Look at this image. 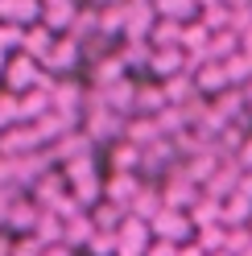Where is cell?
<instances>
[{"instance_id": "1", "label": "cell", "mask_w": 252, "mask_h": 256, "mask_svg": "<svg viewBox=\"0 0 252 256\" xmlns=\"http://www.w3.org/2000/svg\"><path fill=\"white\" fill-rule=\"evenodd\" d=\"M62 178H66L70 198H74L78 206H87V211L104 198V178H100V170H96V157H83V162L62 166Z\"/></svg>"}, {"instance_id": "2", "label": "cell", "mask_w": 252, "mask_h": 256, "mask_svg": "<svg viewBox=\"0 0 252 256\" xmlns=\"http://www.w3.org/2000/svg\"><path fill=\"white\" fill-rule=\"evenodd\" d=\"M38 78H42V62H38V58H29V54H8V62H4V91L25 95V91L38 87Z\"/></svg>"}, {"instance_id": "3", "label": "cell", "mask_w": 252, "mask_h": 256, "mask_svg": "<svg viewBox=\"0 0 252 256\" xmlns=\"http://www.w3.org/2000/svg\"><path fill=\"white\" fill-rule=\"evenodd\" d=\"M153 240H170V244H190L194 240V228H190V215L186 211H174V206H162L153 215Z\"/></svg>"}, {"instance_id": "4", "label": "cell", "mask_w": 252, "mask_h": 256, "mask_svg": "<svg viewBox=\"0 0 252 256\" xmlns=\"http://www.w3.org/2000/svg\"><path fill=\"white\" fill-rule=\"evenodd\" d=\"M46 153H50L54 166H70V162H83V157H96V140H91L83 128H74V132L58 136L54 145H46Z\"/></svg>"}, {"instance_id": "5", "label": "cell", "mask_w": 252, "mask_h": 256, "mask_svg": "<svg viewBox=\"0 0 252 256\" xmlns=\"http://www.w3.org/2000/svg\"><path fill=\"white\" fill-rule=\"evenodd\" d=\"M78 58H83V42H74L70 34H62V38H54L50 54L42 58V70H50V74H58V78H66V74L78 66Z\"/></svg>"}, {"instance_id": "6", "label": "cell", "mask_w": 252, "mask_h": 256, "mask_svg": "<svg viewBox=\"0 0 252 256\" xmlns=\"http://www.w3.org/2000/svg\"><path fill=\"white\" fill-rule=\"evenodd\" d=\"M198 198H202V186L190 182L182 170H174V174H170V182L162 186V202H166V206H174V211H190Z\"/></svg>"}, {"instance_id": "7", "label": "cell", "mask_w": 252, "mask_h": 256, "mask_svg": "<svg viewBox=\"0 0 252 256\" xmlns=\"http://www.w3.org/2000/svg\"><path fill=\"white\" fill-rule=\"evenodd\" d=\"M38 149H46V140L38 136L34 124H17L8 132H0V157H29Z\"/></svg>"}, {"instance_id": "8", "label": "cell", "mask_w": 252, "mask_h": 256, "mask_svg": "<svg viewBox=\"0 0 252 256\" xmlns=\"http://www.w3.org/2000/svg\"><path fill=\"white\" fill-rule=\"evenodd\" d=\"M140 186H145V178H140V174H108V178H104V198L128 211L132 198L140 194Z\"/></svg>"}, {"instance_id": "9", "label": "cell", "mask_w": 252, "mask_h": 256, "mask_svg": "<svg viewBox=\"0 0 252 256\" xmlns=\"http://www.w3.org/2000/svg\"><path fill=\"white\" fill-rule=\"evenodd\" d=\"M38 219H42V206L34 202V198H12V206H8V223H4V232L8 236H34V228H38Z\"/></svg>"}, {"instance_id": "10", "label": "cell", "mask_w": 252, "mask_h": 256, "mask_svg": "<svg viewBox=\"0 0 252 256\" xmlns=\"http://www.w3.org/2000/svg\"><path fill=\"white\" fill-rule=\"evenodd\" d=\"M74 17H78V0H50V4H42V25L58 38L74 29Z\"/></svg>"}, {"instance_id": "11", "label": "cell", "mask_w": 252, "mask_h": 256, "mask_svg": "<svg viewBox=\"0 0 252 256\" xmlns=\"http://www.w3.org/2000/svg\"><path fill=\"white\" fill-rule=\"evenodd\" d=\"M186 70V50L182 46H166V50H153L149 58V74L157 78V83H166V78H174Z\"/></svg>"}, {"instance_id": "12", "label": "cell", "mask_w": 252, "mask_h": 256, "mask_svg": "<svg viewBox=\"0 0 252 256\" xmlns=\"http://www.w3.org/2000/svg\"><path fill=\"white\" fill-rule=\"evenodd\" d=\"M157 25V8L153 4H128V21H124V42H149Z\"/></svg>"}, {"instance_id": "13", "label": "cell", "mask_w": 252, "mask_h": 256, "mask_svg": "<svg viewBox=\"0 0 252 256\" xmlns=\"http://www.w3.org/2000/svg\"><path fill=\"white\" fill-rule=\"evenodd\" d=\"M162 91H166V104H170V108H190L194 100H202L198 87H194V74H190V70H182V74H174V78H166Z\"/></svg>"}, {"instance_id": "14", "label": "cell", "mask_w": 252, "mask_h": 256, "mask_svg": "<svg viewBox=\"0 0 252 256\" xmlns=\"http://www.w3.org/2000/svg\"><path fill=\"white\" fill-rule=\"evenodd\" d=\"M124 21H128V0H112V4L96 8V25L104 38H116V34L124 38Z\"/></svg>"}, {"instance_id": "15", "label": "cell", "mask_w": 252, "mask_h": 256, "mask_svg": "<svg viewBox=\"0 0 252 256\" xmlns=\"http://www.w3.org/2000/svg\"><path fill=\"white\" fill-rule=\"evenodd\" d=\"M194 87H198L202 100H215V95H224L232 83H228V74H224V66H219V62H207V66L194 70Z\"/></svg>"}, {"instance_id": "16", "label": "cell", "mask_w": 252, "mask_h": 256, "mask_svg": "<svg viewBox=\"0 0 252 256\" xmlns=\"http://www.w3.org/2000/svg\"><path fill=\"white\" fill-rule=\"evenodd\" d=\"M54 38H58V34H50L42 21H38V25H25V29H21V54H29V58H38V62H42L46 54H50Z\"/></svg>"}, {"instance_id": "17", "label": "cell", "mask_w": 252, "mask_h": 256, "mask_svg": "<svg viewBox=\"0 0 252 256\" xmlns=\"http://www.w3.org/2000/svg\"><path fill=\"white\" fill-rule=\"evenodd\" d=\"M83 100H87V91L78 87L70 74L58 78L54 91H50V108H58V112H78V108H83Z\"/></svg>"}, {"instance_id": "18", "label": "cell", "mask_w": 252, "mask_h": 256, "mask_svg": "<svg viewBox=\"0 0 252 256\" xmlns=\"http://www.w3.org/2000/svg\"><path fill=\"white\" fill-rule=\"evenodd\" d=\"M140 162H145V153H140V145H132V140H112V174H140Z\"/></svg>"}, {"instance_id": "19", "label": "cell", "mask_w": 252, "mask_h": 256, "mask_svg": "<svg viewBox=\"0 0 252 256\" xmlns=\"http://www.w3.org/2000/svg\"><path fill=\"white\" fill-rule=\"evenodd\" d=\"M87 215H91V223H96V232H108V236H116V232H120V223L128 219V211H124V206L108 202V198H100Z\"/></svg>"}, {"instance_id": "20", "label": "cell", "mask_w": 252, "mask_h": 256, "mask_svg": "<svg viewBox=\"0 0 252 256\" xmlns=\"http://www.w3.org/2000/svg\"><path fill=\"white\" fill-rule=\"evenodd\" d=\"M170 104H166V91L162 83H136V112L132 116H162Z\"/></svg>"}, {"instance_id": "21", "label": "cell", "mask_w": 252, "mask_h": 256, "mask_svg": "<svg viewBox=\"0 0 252 256\" xmlns=\"http://www.w3.org/2000/svg\"><path fill=\"white\" fill-rule=\"evenodd\" d=\"M186 215H190V228H194V232H202V228H219V223H224V202H215V198L202 194Z\"/></svg>"}, {"instance_id": "22", "label": "cell", "mask_w": 252, "mask_h": 256, "mask_svg": "<svg viewBox=\"0 0 252 256\" xmlns=\"http://www.w3.org/2000/svg\"><path fill=\"white\" fill-rule=\"evenodd\" d=\"M162 186H153V182H145L140 186V194L132 198V206H128V215H136V219H145V223H153V215L162 211Z\"/></svg>"}, {"instance_id": "23", "label": "cell", "mask_w": 252, "mask_h": 256, "mask_svg": "<svg viewBox=\"0 0 252 256\" xmlns=\"http://www.w3.org/2000/svg\"><path fill=\"white\" fill-rule=\"evenodd\" d=\"M157 136H162V132H157V120L153 116H128V120H124V140H132V145L145 149V145H153Z\"/></svg>"}, {"instance_id": "24", "label": "cell", "mask_w": 252, "mask_h": 256, "mask_svg": "<svg viewBox=\"0 0 252 256\" xmlns=\"http://www.w3.org/2000/svg\"><path fill=\"white\" fill-rule=\"evenodd\" d=\"M252 223V198L236 190L232 198H224V228H248Z\"/></svg>"}, {"instance_id": "25", "label": "cell", "mask_w": 252, "mask_h": 256, "mask_svg": "<svg viewBox=\"0 0 252 256\" xmlns=\"http://www.w3.org/2000/svg\"><path fill=\"white\" fill-rule=\"evenodd\" d=\"M116 54H120V62H124V70L132 74V70H149L153 46H149V42H124V46H120Z\"/></svg>"}, {"instance_id": "26", "label": "cell", "mask_w": 252, "mask_h": 256, "mask_svg": "<svg viewBox=\"0 0 252 256\" xmlns=\"http://www.w3.org/2000/svg\"><path fill=\"white\" fill-rule=\"evenodd\" d=\"M157 17H170V21H194L198 17V0H153Z\"/></svg>"}, {"instance_id": "27", "label": "cell", "mask_w": 252, "mask_h": 256, "mask_svg": "<svg viewBox=\"0 0 252 256\" xmlns=\"http://www.w3.org/2000/svg\"><path fill=\"white\" fill-rule=\"evenodd\" d=\"M153 50H166V46H182V21H170V17H157L153 34H149Z\"/></svg>"}, {"instance_id": "28", "label": "cell", "mask_w": 252, "mask_h": 256, "mask_svg": "<svg viewBox=\"0 0 252 256\" xmlns=\"http://www.w3.org/2000/svg\"><path fill=\"white\" fill-rule=\"evenodd\" d=\"M91 236H96V223H91V215L83 211L78 219L66 223V236H62V244H66V248H87V244H91Z\"/></svg>"}, {"instance_id": "29", "label": "cell", "mask_w": 252, "mask_h": 256, "mask_svg": "<svg viewBox=\"0 0 252 256\" xmlns=\"http://www.w3.org/2000/svg\"><path fill=\"white\" fill-rule=\"evenodd\" d=\"M219 66H224V74H228V83H232V87L252 83V58H248L244 50H236L228 62H219Z\"/></svg>"}, {"instance_id": "30", "label": "cell", "mask_w": 252, "mask_h": 256, "mask_svg": "<svg viewBox=\"0 0 252 256\" xmlns=\"http://www.w3.org/2000/svg\"><path fill=\"white\" fill-rule=\"evenodd\" d=\"M46 112H50V95H46V91H25L21 95V124H34L38 116H46Z\"/></svg>"}, {"instance_id": "31", "label": "cell", "mask_w": 252, "mask_h": 256, "mask_svg": "<svg viewBox=\"0 0 252 256\" xmlns=\"http://www.w3.org/2000/svg\"><path fill=\"white\" fill-rule=\"evenodd\" d=\"M34 236L42 240V244H62V236H66V223H62L54 211H42V219H38Z\"/></svg>"}, {"instance_id": "32", "label": "cell", "mask_w": 252, "mask_h": 256, "mask_svg": "<svg viewBox=\"0 0 252 256\" xmlns=\"http://www.w3.org/2000/svg\"><path fill=\"white\" fill-rule=\"evenodd\" d=\"M21 124V95L12 91H0V132H8V128Z\"/></svg>"}, {"instance_id": "33", "label": "cell", "mask_w": 252, "mask_h": 256, "mask_svg": "<svg viewBox=\"0 0 252 256\" xmlns=\"http://www.w3.org/2000/svg\"><path fill=\"white\" fill-rule=\"evenodd\" d=\"M194 244L202 248V252H224L228 248V228H224V223H219V228H202V232H194Z\"/></svg>"}, {"instance_id": "34", "label": "cell", "mask_w": 252, "mask_h": 256, "mask_svg": "<svg viewBox=\"0 0 252 256\" xmlns=\"http://www.w3.org/2000/svg\"><path fill=\"white\" fill-rule=\"evenodd\" d=\"M198 21L211 29V34H224V29L232 25V8L228 4H211V8H198Z\"/></svg>"}, {"instance_id": "35", "label": "cell", "mask_w": 252, "mask_h": 256, "mask_svg": "<svg viewBox=\"0 0 252 256\" xmlns=\"http://www.w3.org/2000/svg\"><path fill=\"white\" fill-rule=\"evenodd\" d=\"M236 50H240V38H236L232 29H224V34L211 38V62H228Z\"/></svg>"}, {"instance_id": "36", "label": "cell", "mask_w": 252, "mask_h": 256, "mask_svg": "<svg viewBox=\"0 0 252 256\" xmlns=\"http://www.w3.org/2000/svg\"><path fill=\"white\" fill-rule=\"evenodd\" d=\"M116 252H120V240L108 236V232H96L87 244V256H116Z\"/></svg>"}, {"instance_id": "37", "label": "cell", "mask_w": 252, "mask_h": 256, "mask_svg": "<svg viewBox=\"0 0 252 256\" xmlns=\"http://www.w3.org/2000/svg\"><path fill=\"white\" fill-rule=\"evenodd\" d=\"M46 244L38 236H12V256H42Z\"/></svg>"}, {"instance_id": "38", "label": "cell", "mask_w": 252, "mask_h": 256, "mask_svg": "<svg viewBox=\"0 0 252 256\" xmlns=\"http://www.w3.org/2000/svg\"><path fill=\"white\" fill-rule=\"evenodd\" d=\"M145 256H178V244H170V240H153L145 248Z\"/></svg>"}, {"instance_id": "39", "label": "cell", "mask_w": 252, "mask_h": 256, "mask_svg": "<svg viewBox=\"0 0 252 256\" xmlns=\"http://www.w3.org/2000/svg\"><path fill=\"white\" fill-rule=\"evenodd\" d=\"M236 162H240V170H252V132L244 136V145H240V153H236Z\"/></svg>"}, {"instance_id": "40", "label": "cell", "mask_w": 252, "mask_h": 256, "mask_svg": "<svg viewBox=\"0 0 252 256\" xmlns=\"http://www.w3.org/2000/svg\"><path fill=\"white\" fill-rule=\"evenodd\" d=\"M42 256H74V248H66V244H46Z\"/></svg>"}, {"instance_id": "41", "label": "cell", "mask_w": 252, "mask_h": 256, "mask_svg": "<svg viewBox=\"0 0 252 256\" xmlns=\"http://www.w3.org/2000/svg\"><path fill=\"white\" fill-rule=\"evenodd\" d=\"M240 50H244V54L252 58V25H248V29H244V34H240Z\"/></svg>"}, {"instance_id": "42", "label": "cell", "mask_w": 252, "mask_h": 256, "mask_svg": "<svg viewBox=\"0 0 252 256\" xmlns=\"http://www.w3.org/2000/svg\"><path fill=\"white\" fill-rule=\"evenodd\" d=\"M0 256H12V240H8V232H0Z\"/></svg>"}, {"instance_id": "43", "label": "cell", "mask_w": 252, "mask_h": 256, "mask_svg": "<svg viewBox=\"0 0 252 256\" xmlns=\"http://www.w3.org/2000/svg\"><path fill=\"white\" fill-rule=\"evenodd\" d=\"M240 95H244V104L252 108V83H244V87H240Z\"/></svg>"}, {"instance_id": "44", "label": "cell", "mask_w": 252, "mask_h": 256, "mask_svg": "<svg viewBox=\"0 0 252 256\" xmlns=\"http://www.w3.org/2000/svg\"><path fill=\"white\" fill-rule=\"evenodd\" d=\"M211 4H228V0H198V8H211Z\"/></svg>"}, {"instance_id": "45", "label": "cell", "mask_w": 252, "mask_h": 256, "mask_svg": "<svg viewBox=\"0 0 252 256\" xmlns=\"http://www.w3.org/2000/svg\"><path fill=\"white\" fill-rule=\"evenodd\" d=\"M87 4H91V8H104V4H112V0H87Z\"/></svg>"}, {"instance_id": "46", "label": "cell", "mask_w": 252, "mask_h": 256, "mask_svg": "<svg viewBox=\"0 0 252 256\" xmlns=\"http://www.w3.org/2000/svg\"><path fill=\"white\" fill-rule=\"evenodd\" d=\"M4 62H8V58H4V54H0V83H4Z\"/></svg>"}, {"instance_id": "47", "label": "cell", "mask_w": 252, "mask_h": 256, "mask_svg": "<svg viewBox=\"0 0 252 256\" xmlns=\"http://www.w3.org/2000/svg\"><path fill=\"white\" fill-rule=\"evenodd\" d=\"M128 4H153V0H128Z\"/></svg>"}, {"instance_id": "48", "label": "cell", "mask_w": 252, "mask_h": 256, "mask_svg": "<svg viewBox=\"0 0 252 256\" xmlns=\"http://www.w3.org/2000/svg\"><path fill=\"white\" fill-rule=\"evenodd\" d=\"M211 256H232V252H228V248H224V252H211Z\"/></svg>"}, {"instance_id": "49", "label": "cell", "mask_w": 252, "mask_h": 256, "mask_svg": "<svg viewBox=\"0 0 252 256\" xmlns=\"http://www.w3.org/2000/svg\"><path fill=\"white\" fill-rule=\"evenodd\" d=\"M248 120H252V108H248Z\"/></svg>"}, {"instance_id": "50", "label": "cell", "mask_w": 252, "mask_h": 256, "mask_svg": "<svg viewBox=\"0 0 252 256\" xmlns=\"http://www.w3.org/2000/svg\"><path fill=\"white\" fill-rule=\"evenodd\" d=\"M248 232H252V223H248Z\"/></svg>"}]
</instances>
